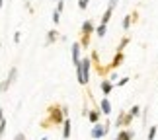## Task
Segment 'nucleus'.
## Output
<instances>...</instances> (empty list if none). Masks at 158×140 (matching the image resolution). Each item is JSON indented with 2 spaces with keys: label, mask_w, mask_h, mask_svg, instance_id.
I'll use <instances>...</instances> for the list:
<instances>
[{
  "label": "nucleus",
  "mask_w": 158,
  "mask_h": 140,
  "mask_svg": "<svg viewBox=\"0 0 158 140\" xmlns=\"http://www.w3.org/2000/svg\"><path fill=\"white\" fill-rule=\"evenodd\" d=\"M129 41H131L129 37H123V39H121V43L117 45V51H115V53H123V49H125L127 45H129Z\"/></svg>",
  "instance_id": "obj_19"
},
{
  "label": "nucleus",
  "mask_w": 158,
  "mask_h": 140,
  "mask_svg": "<svg viewBox=\"0 0 158 140\" xmlns=\"http://www.w3.org/2000/svg\"><path fill=\"white\" fill-rule=\"evenodd\" d=\"M133 138H135V130H131V129L119 130L117 136H115V140H133Z\"/></svg>",
  "instance_id": "obj_9"
},
{
  "label": "nucleus",
  "mask_w": 158,
  "mask_h": 140,
  "mask_svg": "<svg viewBox=\"0 0 158 140\" xmlns=\"http://www.w3.org/2000/svg\"><path fill=\"white\" fill-rule=\"evenodd\" d=\"M88 4H90V0H78V8L80 10H86Z\"/></svg>",
  "instance_id": "obj_22"
},
{
  "label": "nucleus",
  "mask_w": 158,
  "mask_h": 140,
  "mask_svg": "<svg viewBox=\"0 0 158 140\" xmlns=\"http://www.w3.org/2000/svg\"><path fill=\"white\" fill-rule=\"evenodd\" d=\"M137 20H139V12H137V10L133 12V14H127V16H125V20H123V29L127 31V29L131 27V23H135Z\"/></svg>",
  "instance_id": "obj_8"
},
{
  "label": "nucleus",
  "mask_w": 158,
  "mask_h": 140,
  "mask_svg": "<svg viewBox=\"0 0 158 140\" xmlns=\"http://www.w3.org/2000/svg\"><path fill=\"white\" fill-rule=\"evenodd\" d=\"M100 109H102V113H104V115H111V103H109L107 97H102V101H100Z\"/></svg>",
  "instance_id": "obj_14"
},
{
  "label": "nucleus",
  "mask_w": 158,
  "mask_h": 140,
  "mask_svg": "<svg viewBox=\"0 0 158 140\" xmlns=\"http://www.w3.org/2000/svg\"><path fill=\"white\" fill-rule=\"evenodd\" d=\"M125 60V53H115V57H113V60L109 62V68H117V66H121V62Z\"/></svg>",
  "instance_id": "obj_12"
},
{
  "label": "nucleus",
  "mask_w": 158,
  "mask_h": 140,
  "mask_svg": "<svg viewBox=\"0 0 158 140\" xmlns=\"http://www.w3.org/2000/svg\"><path fill=\"white\" fill-rule=\"evenodd\" d=\"M66 113H69V109L66 105H59V103H51L49 107H47V119L41 121V129H49V126H57L60 123H64L66 119Z\"/></svg>",
  "instance_id": "obj_1"
},
{
  "label": "nucleus",
  "mask_w": 158,
  "mask_h": 140,
  "mask_svg": "<svg viewBox=\"0 0 158 140\" xmlns=\"http://www.w3.org/2000/svg\"><path fill=\"white\" fill-rule=\"evenodd\" d=\"M63 125H64V130H63V138H64V140H69V138H70V119L66 117Z\"/></svg>",
  "instance_id": "obj_15"
},
{
  "label": "nucleus",
  "mask_w": 158,
  "mask_h": 140,
  "mask_svg": "<svg viewBox=\"0 0 158 140\" xmlns=\"http://www.w3.org/2000/svg\"><path fill=\"white\" fill-rule=\"evenodd\" d=\"M88 121H90L92 125L102 123V109H100V107H94L92 111H88Z\"/></svg>",
  "instance_id": "obj_7"
},
{
  "label": "nucleus",
  "mask_w": 158,
  "mask_h": 140,
  "mask_svg": "<svg viewBox=\"0 0 158 140\" xmlns=\"http://www.w3.org/2000/svg\"><path fill=\"white\" fill-rule=\"evenodd\" d=\"M131 121L133 119L129 117V113H127V111H121L119 117H117V121H115V126H117V129H129Z\"/></svg>",
  "instance_id": "obj_5"
},
{
  "label": "nucleus",
  "mask_w": 158,
  "mask_h": 140,
  "mask_svg": "<svg viewBox=\"0 0 158 140\" xmlns=\"http://www.w3.org/2000/svg\"><path fill=\"white\" fill-rule=\"evenodd\" d=\"M127 113H129V117H131V119H135V117H139V113H141V107H139V105H133Z\"/></svg>",
  "instance_id": "obj_18"
},
{
  "label": "nucleus",
  "mask_w": 158,
  "mask_h": 140,
  "mask_svg": "<svg viewBox=\"0 0 158 140\" xmlns=\"http://www.w3.org/2000/svg\"><path fill=\"white\" fill-rule=\"evenodd\" d=\"M90 68H92V60L88 57L82 58V62L76 66V74H78V84L80 86H86L88 80H90Z\"/></svg>",
  "instance_id": "obj_2"
},
{
  "label": "nucleus",
  "mask_w": 158,
  "mask_h": 140,
  "mask_svg": "<svg viewBox=\"0 0 158 140\" xmlns=\"http://www.w3.org/2000/svg\"><path fill=\"white\" fill-rule=\"evenodd\" d=\"M14 140H26V134H23V132H18V134L14 136Z\"/></svg>",
  "instance_id": "obj_26"
},
{
  "label": "nucleus",
  "mask_w": 158,
  "mask_h": 140,
  "mask_svg": "<svg viewBox=\"0 0 158 140\" xmlns=\"http://www.w3.org/2000/svg\"><path fill=\"white\" fill-rule=\"evenodd\" d=\"M113 86H115V84H111V82L107 80V78H106V80H102V84H100V88H102V94H104V97H107L109 94H111V90H113Z\"/></svg>",
  "instance_id": "obj_11"
},
{
  "label": "nucleus",
  "mask_w": 158,
  "mask_h": 140,
  "mask_svg": "<svg viewBox=\"0 0 158 140\" xmlns=\"http://www.w3.org/2000/svg\"><path fill=\"white\" fill-rule=\"evenodd\" d=\"M2 121H4V109L0 107V123H2Z\"/></svg>",
  "instance_id": "obj_27"
},
{
  "label": "nucleus",
  "mask_w": 158,
  "mask_h": 140,
  "mask_svg": "<svg viewBox=\"0 0 158 140\" xmlns=\"http://www.w3.org/2000/svg\"><path fill=\"white\" fill-rule=\"evenodd\" d=\"M117 2H119V0H109V2H107V8H106V12H104V16H102V23H104V26H107L109 20H111V14H113V10H115V6H117Z\"/></svg>",
  "instance_id": "obj_6"
},
{
  "label": "nucleus",
  "mask_w": 158,
  "mask_h": 140,
  "mask_svg": "<svg viewBox=\"0 0 158 140\" xmlns=\"http://www.w3.org/2000/svg\"><path fill=\"white\" fill-rule=\"evenodd\" d=\"M2 4H4V0H0V8H2Z\"/></svg>",
  "instance_id": "obj_28"
},
{
  "label": "nucleus",
  "mask_w": 158,
  "mask_h": 140,
  "mask_svg": "<svg viewBox=\"0 0 158 140\" xmlns=\"http://www.w3.org/2000/svg\"><path fill=\"white\" fill-rule=\"evenodd\" d=\"M107 129H109V121H106V123H98V125H94L90 136H92L94 140H100V138H104L107 134Z\"/></svg>",
  "instance_id": "obj_4"
},
{
  "label": "nucleus",
  "mask_w": 158,
  "mask_h": 140,
  "mask_svg": "<svg viewBox=\"0 0 158 140\" xmlns=\"http://www.w3.org/2000/svg\"><path fill=\"white\" fill-rule=\"evenodd\" d=\"M59 18H60V14H59L57 10H55V12H53V22H55V26L59 23Z\"/></svg>",
  "instance_id": "obj_25"
},
{
  "label": "nucleus",
  "mask_w": 158,
  "mask_h": 140,
  "mask_svg": "<svg viewBox=\"0 0 158 140\" xmlns=\"http://www.w3.org/2000/svg\"><path fill=\"white\" fill-rule=\"evenodd\" d=\"M6 129H8V119H4L2 123H0V138L4 136V132H6Z\"/></svg>",
  "instance_id": "obj_21"
},
{
  "label": "nucleus",
  "mask_w": 158,
  "mask_h": 140,
  "mask_svg": "<svg viewBox=\"0 0 158 140\" xmlns=\"http://www.w3.org/2000/svg\"><path fill=\"white\" fill-rule=\"evenodd\" d=\"M63 10H64V2H63V0H59V2H57V12L60 14Z\"/></svg>",
  "instance_id": "obj_24"
},
{
  "label": "nucleus",
  "mask_w": 158,
  "mask_h": 140,
  "mask_svg": "<svg viewBox=\"0 0 158 140\" xmlns=\"http://www.w3.org/2000/svg\"><path fill=\"white\" fill-rule=\"evenodd\" d=\"M127 82H129V76H123V78H121V80H119L117 84H115V86H117V88H121V86H125Z\"/></svg>",
  "instance_id": "obj_23"
},
{
  "label": "nucleus",
  "mask_w": 158,
  "mask_h": 140,
  "mask_svg": "<svg viewBox=\"0 0 158 140\" xmlns=\"http://www.w3.org/2000/svg\"><path fill=\"white\" fill-rule=\"evenodd\" d=\"M156 132H158V126L152 125V126L148 129V136H147V140H154V138H156Z\"/></svg>",
  "instance_id": "obj_20"
},
{
  "label": "nucleus",
  "mask_w": 158,
  "mask_h": 140,
  "mask_svg": "<svg viewBox=\"0 0 158 140\" xmlns=\"http://www.w3.org/2000/svg\"><path fill=\"white\" fill-rule=\"evenodd\" d=\"M14 78H16V68H12V70H10V76L6 78V80L2 82V86H0V92H6V90L10 88V84L14 82Z\"/></svg>",
  "instance_id": "obj_13"
},
{
  "label": "nucleus",
  "mask_w": 158,
  "mask_h": 140,
  "mask_svg": "<svg viewBox=\"0 0 158 140\" xmlns=\"http://www.w3.org/2000/svg\"><path fill=\"white\" fill-rule=\"evenodd\" d=\"M57 37H59V33H57V29H51L49 33H47V45H51L53 41H57Z\"/></svg>",
  "instance_id": "obj_16"
},
{
  "label": "nucleus",
  "mask_w": 158,
  "mask_h": 140,
  "mask_svg": "<svg viewBox=\"0 0 158 140\" xmlns=\"http://www.w3.org/2000/svg\"><path fill=\"white\" fill-rule=\"evenodd\" d=\"M106 31H107V26H104V23H100L98 27H96V35L102 39V37H106Z\"/></svg>",
  "instance_id": "obj_17"
},
{
  "label": "nucleus",
  "mask_w": 158,
  "mask_h": 140,
  "mask_svg": "<svg viewBox=\"0 0 158 140\" xmlns=\"http://www.w3.org/2000/svg\"><path fill=\"white\" fill-rule=\"evenodd\" d=\"M92 31H94V23L90 22V20H86L82 23V29H80V47L82 49H88V45H90V35H92Z\"/></svg>",
  "instance_id": "obj_3"
},
{
  "label": "nucleus",
  "mask_w": 158,
  "mask_h": 140,
  "mask_svg": "<svg viewBox=\"0 0 158 140\" xmlns=\"http://www.w3.org/2000/svg\"><path fill=\"white\" fill-rule=\"evenodd\" d=\"M80 43H72V62H74V66H78L82 62L80 60Z\"/></svg>",
  "instance_id": "obj_10"
},
{
  "label": "nucleus",
  "mask_w": 158,
  "mask_h": 140,
  "mask_svg": "<svg viewBox=\"0 0 158 140\" xmlns=\"http://www.w3.org/2000/svg\"><path fill=\"white\" fill-rule=\"evenodd\" d=\"M0 47H2V43H0Z\"/></svg>",
  "instance_id": "obj_29"
}]
</instances>
